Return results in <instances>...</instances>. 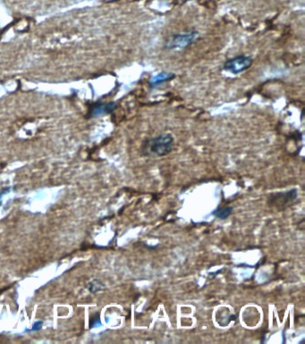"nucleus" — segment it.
Wrapping results in <instances>:
<instances>
[{"mask_svg": "<svg viewBox=\"0 0 305 344\" xmlns=\"http://www.w3.org/2000/svg\"><path fill=\"white\" fill-rule=\"evenodd\" d=\"M233 208L230 206L219 207L215 211L212 212L211 214L215 216L216 218L219 220L228 219L230 215L232 214Z\"/></svg>", "mask_w": 305, "mask_h": 344, "instance_id": "7", "label": "nucleus"}, {"mask_svg": "<svg viewBox=\"0 0 305 344\" xmlns=\"http://www.w3.org/2000/svg\"><path fill=\"white\" fill-rule=\"evenodd\" d=\"M116 102H108V104H98L95 105L94 107L91 108L90 116H98L102 115L110 114L116 108Z\"/></svg>", "mask_w": 305, "mask_h": 344, "instance_id": "5", "label": "nucleus"}, {"mask_svg": "<svg viewBox=\"0 0 305 344\" xmlns=\"http://www.w3.org/2000/svg\"><path fill=\"white\" fill-rule=\"evenodd\" d=\"M100 326H101V322H100L99 314H95L94 316L90 319V328H94Z\"/></svg>", "mask_w": 305, "mask_h": 344, "instance_id": "9", "label": "nucleus"}, {"mask_svg": "<svg viewBox=\"0 0 305 344\" xmlns=\"http://www.w3.org/2000/svg\"><path fill=\"white\" fill-rule=\"evenodd\" d=\"M297 190H288L286 192H278V193L271 194L269 196V204L272 207L277 208H286L291 202H294L297 198Z\"/></svg>", "mask_w": 305, "mask_h": 344, "instance_id": "4", "label": "nucleus"}, {"mask_svg": "<svg viewBox=\"0 0 305 344\" xmlns=\"http://www.w3.org/2000/svg\"><path fill=\"white\" fill-rule=\"evenodd\" d=\"M175 139L171 134H162L150 138L143 142L142 154L144 156L163 157L172 152Z\"/></svg>", "mask_w": 305, "mask_h": 344, "instance_id": "1", "label": "nucleus"}, {"mask_svg": "<svg viewBox=\"0 0 305 344\" xmlns=\"http://www.w3.org/2000/svg\"><path fill=\"white\" fill-rule=\"evenodd\" d=\"M103 288V284H101V282H100L99 280H92V282H90L89 285H88V288H89V290H90V292L92 293L99 292V290H102Z\"/></svg>", "mask_w": 305, "mask_h": 344, "instance_id": "8", "label": "nucleus"}, {"mask_svg": "<svg viewBox=\"0 0 305 344\" xmlns=\"http://www.w3.org/2000/svg\"><path fill=\"white\" fill-rule=\"evenodd\" d=\"M176 78V74L171 72H160V73L156 74L155 76L151 78L150 81V86L151 88L152 87H156V86H160L165 82H170L172 81L174 78Z\"/></svg>", "mask_w": 305, "mask_h": 344, "instance_id": "6", "label": "nucleus"}, {"mask_svg": "<svg viewBox=\"0 0 305 344\" xmlns=\"http://www.w3.org/2000/svg\"><path fill=\"white\" fill-rule=\"evenodd\" d=\"M42 326H43V322H41V321H39V322H35L34 324H33V326H32V328H31L30 330H29V331H39V330H40V329H41V327H42Z\"/></svg>", "mask_w": 305, "mask_h": 344, "instance_id": "10", "label": "nucleus"}, {"mask_svg": "<svg viewBox=\"0 0 305 344\" xmlns=\"http://www.w3.org/2000/svg\"><path fill=\"white\" fill-rule=\"evenodd\" d=\"M9 191H10V188H4L3 190H0V200H1L2 196L5 194V193L9 192ZM0 206H1V202H0Z\"/></svg>", "mask_w": 305, "mask_h": 344, "instance_id": "11", "label": "nucleus"}, {"mask_svg": "<svg viewBox=\"0 0 305 344\" xmlns=\"http://www.w3.org/2000/svg\"><path fill=\"white\" fill-rule=\"evenodd\" d=\"M253 64V58L246 55H240L226 61L223 66V69L229 73L238 74L248 70Z\"/></svg>", "mask_w": 305, "mask_h": 344, "instance_id": "3", "label": "nucleus"}, {"mask_svg": "<svg viewBox=\"0 0 305 344\" xmlns=\"http://www.w3.org/2000/svg\"><path fill=\"white\" fill-rule=\"evenodd\" d=\"M198 35L199 32L196 30L172 35L165 43V48L170 50H184L194 42V40L197 39Z\"/></svg>", "mask_w": 305, "mask_h": 344, "instance_id": "2", "label": "nucleus"}]
</instances>
